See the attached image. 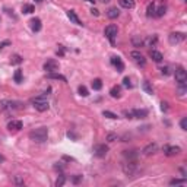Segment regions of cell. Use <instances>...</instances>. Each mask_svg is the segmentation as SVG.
<instances>
[{"label":"cell","mask_w":187,"mask_h":187,"mask_svg":"<svg viewBox=\"0 0 187 187\" xmlns=\"http://www.w3.org/2000/svg\"><path fill=\"white\" fill-rule=\"evenodd\" d=\"M29 139L37 142V143H42L48 139V129L47 127H38L29 132Z\"/></svg>","instance_id":"1"},{"label":"cell","mask_w":187,"mask_h":187,"mask_svg":"<svg viewBox=\"0 0 187 187\" xmlns=\"http://www.w3.org/2000/svg\"><path fill=\"white\" fill-rule=\"evenodd\" d=\"M47 91H50V88H48ZM46 95H47V92H44L42 95H40V97H35V98H32V100H31V104L34 105V108H35L37 111H40V113H44V111H47V110H48V101H47Z\"/></svg>","instance_id":"2"},{"label":"cell","mask_w":187,"mask_h":187,"mask_svg":"<svg viewBox=\"0 0 187 187\" xmlns=\"http://www.w3.org/2000/svg\"><path fill=\"white\" fill-rule=\"evenodd\" d=\"M20 102H18V101H10V100H3L0 101V110L2 111H16V110H19L20 108Z\"/></svg>","instance_id":"3"},{"label":"cell","mask_w":187,"mask_h":187,"mask_svg":"<svg viewBox=\"0 0 187 187\" xmlns=\"http://www.w3.org/2000/svg\"><path fill=\"white\" fill-rule=\"evenodd\" d=\"M123 173L126 174V175H134V174L138 173V164H136V161H130V160H126L123 162Z\"/></svg>","instance_id":"4"},{"label":"cell","mask_w":187,"mask_h":187,"mask_svg":"<svg viewBox=\"0 0 187 187\" xmlns=\"http://www.w3.org/2000/svg\"><path fill=\"white\" fill-rule=\"evenodd\" d=\"M104 34H105V37L108 38V41L111 42V44H116V37H117V34H119V28H117V25H108V27H105V29H104Z\"/></svg>","instance_id":"5"},{"label":"cell","mask_w":187,"mask_h":187,"mask_svg":"<svg viewBox=\"0 0 187 187\" xmlns=\"http://www.w3.org/2000/svg\"><path fill=\"white\" fill-rule=\"evenodd\" d=\"M174 76H175V82L178 83V85H186L187 82V72L184 70V67L178 66L175 69V72H174Z\"/></svg>","instance_id":"6"},{"label":"cell","mask_w":187,"mask_h":187,"mask_svg":"<svg viewBox=\"0 0 187 187\" xmlns=\"http://www.w3.org/2000/svg\"><path fill=\"white\" fill-rule=\"evenodd\" d=\"M184 40H186V34L184 32H171L168 35V41H170V44H173V46L180 44V42H183Z\"/></svg>","instance_id":"7"},{"label":"cell","mask_w":187,"mask_h":187,"mask_svg":"<svg viewBox=\"0 0 187 187\" xmlns=\"http://www.w3.org/2000/svg\"><path fill=\"white\" fill-rule=\"evenodd\" d=\"M92 152L95 156H98V158H104L105 155L108 154V146L105 143H98V145H95L92 149Z\"/></svg>","instance_id":"8"},{"label":"cell","mask_w":187,"mask_h":187,"mask_svg":"<svg viewBox=\"0 0 187 187\" xmlns=\"http://www.w3.org/2000/svg\"><path fill=\"white\" fill-rule=\"evenodd\" d=\"M42 69L46 70V73H54V72H59V63L56 60H47L46 63H44V66H42Z\"/></svg>","instance_id":"9"},{"label":"cell","mask_w":187,"mask_h":187,"mask_svg":"<svg viewBox=\"0 0 187 187\" xmlns=\"http://www.w3.org/2000/svg\"><path fill=\"white\" fill-rule=\"evenodd\" d=\"M130 57H132L134 63H138L139 66H145V64H146L145 57H143V56H142V53H140V51H138V50L132 51V53H130Z\"/></svg>","instance_id":"10"},{"label":"cell","mask_w":187,"mask_h":187,"mask_svg":"<svg viewBox=\"0 0 187 187\" xmlns=\"http://www.w3.org/2000/svg\"><path fill=\"white\" fill-rule=\"evenodd\" d=\"M110 61H111V64L117 69V72H123V70H124V63H123V60H121L119 56H113Z\"/></svg>","instance_id":"11"},{"label":"cell","mask_w":187,"mask_h":187,"mask_svg":"<svg viewBox=\"0 0 187 187\" xmlns=\"http://www.w3.org/2000/svg\"><path fill=\"white\" fill-rule=\"evenodd\" d=\"M22 127H24V124H22L20 120H12L7 123V129H9L10 132H19Z\"/></svg>","instance_id":"12"},{"label":"cell","mask_w":187,"mask_h":187,"mask_svg":"<svg viewBox=\"0 0 187 187\" xmlns=\"http://www.w3.org/2000/svg\"><path fill=\"white\" fill-rule=\"evenodd\" d=\"M164 152H165L167 156H174V155L180 154L181 148H178V146H168V145H165V146H164Z\"/></svg>","instance_id":"13"},{"label":"cell","mask_w":187,"mask_h":187,"mask_svg":"<svg viewBox=\"0 0 187 187\" xmlns=\"http://www.w3.org/2000/svg\"><path fill=\"white\" fill-rule=\"evenodd\" d=\"M29 27L32 29L34 32H40L42 25H41V19L40 18H32V19L29 20Z\"/></svg>","instance_id":"14"},{"label":"cell","mask_w":187,"mask_h":187,"mask_svg":"<svg viewBox=\"0 0 187 187\" xmlns=\"http://www.w3.org/2000/svg\"><path fill=\"white\" fill-rule=\"evenodd\" d=\"M158 151V145L156 143H149V145H146V146L143 148V155H152V154H155Z\"/></svg>","instance_id":"15"},{"label":"cell","mask_w":187,"mask_h":187,"mask_svg":"<svg viewBox=\"0 0 187 187\" xmlns=\"http://www.w3.org/2000/svg\"><path fill=\"white\" fill-rule=\"evenodd\" d=\"M149 57H151V59H152L154 61H156V63L162 61V59H164L162 53H160L158 50H151V51H149Z\"/></svg>","instance_id":"16"},{"label":"cell","mask_w":187,"mask_h":187,"mask_svg":"<svg viewBox=\"0 0 187 187\" xmlns=\"http://www.w3.org/2000/svg\"><path fill=\"white\" fill-rule=\"evenodd\" d=\"M132 114H133V119H145L148 116L146 110H139V108H134L132 110Z\"/></svg>","instance_id":"17"},{"label":"cell","mask_w":187,"mask_h":187,"mask_svg":"<svg viewBox=\"0 0 187 187\" xmlns=\"http://www.w3.org/2000/svg\"><path fill=\"white\" fill-rule=\"evenodd\" d=\"M67 18L70 19V22H73L76 25H82V22H80V19L78 18V15L75 13V10H69V12H67Z\"/></svg>","instance_id":"18"},{"label":"cell","mask_w":187,"mask_h":187,"mask_svg":"<svg viewBox=\"0 0 187 187\" xmlns=\"http://www.w3.org/2000/svg\"><path fill=\"white\" fill-rule=\"evenodd\" d=\"M119 15H120V10H119L117 7H110V9L107 10V16L110 18V19H117Z\"/></svg>","instance_id":"19"},{"label":"cell","mask_w":187,"mask_h":187,"mask_svg":"<svg viewBox=\"0 0 187 187\" xmlns=\"http://www.w3.org/2000/svg\"><path fill=\"white\" fill-rule=\"evenodd\" d=\"M123 155H124V158L126 160H130V161H136L138 160V151H124L123 152Z\"/></svg>","instance_id":"20"},{"label":"cell","mask_w":187,"mask_h":187,"mask_svg":"<svg viewBox=\"0 0 187 187\" xmlns=\"http://www.w3.org/2000/svg\"><path fill=\"white\" fill-rule=\"evenodd\" d=\"M119 5H120L123 9H133L134 0H119Z\"/></svg>","instance_id":"21"},{"label":"cell","mask_w":187,"mask_h":187,"mask_svg":"<svg viewBox=\"0 0 187 187\" xmlns=\"http://www.w3.org/2000/svg\"><path fill=\"white\" fill-rule=\"evenodd\" d=\"M132 44H133V47H136V48H140V47L145 46V42H143V40L140 38V35H134V37H132Z\"/></svg>","instance_id":"22"},{"label":"cell","mask_w":187,"mask_h":187,"mask_svg":"<svg viewBox=\"0 0 187 187\" xmlns=\"http://www.w3.org/2000/svg\"><path fill=\"white\" fill-rule=\"evenodd\" d=\"M110 95L113 97V98H120L121 97V88L119 85H114L111 89H110Z\"/></svg>","instance_id":"23"},{"label":"cell","mask_w":187,"mask_h":187,"mask_svg":"<svg viewBox=\"0 0 187 187\" xmlns=\"http://www.w3.org/2000/svg\"><path fill=\"white\" fill-rule=\"evenodd\" d=\"M155 10H156V6H155L154 2H151V3L148 5V7H146V16H149V18L155 16Z\"/></svg>","instance_id":"24"},{"label":"cell","mask_w":187,"mask_h":187,"mask_svg":"<svg viewBox=\"0 0 187 187\" xmlns=\"http://www.w3.org/2000/svg\"><path fill=\"white\" fill-rule=\"evenodd\" d=\"M47 78L48 79H57V80H61V82H67V79L63 76V75H60V73H47Z\"/></svg>","instance_id":"25"},{"label":"cell","mask_w":187,"mask_h":187,"mask_svg":"<svg viewBox=\"0 0 187 187\" xmlns=\"http://www.w3.org/2000/svg\"><path fill=\"white\" fill-rule=\"evenodd\" d=\"M148 47H155V44L158 42V37L156 35H152V37H148L146 41H143Z\"/></svg>","instance_id":"26"},{"label":"cell","mask_w":187,"mask_h":187,"mask_svg":"<svg viewBox=\"0 0 187 187\" xmlns=\"http://www.w3.org/2000/svg\"><path fill=\"white\" fill-rule=\"evenodd\" d=\"M142 88H143V91H145L146 94H149V95H152V94H154V88L151 86V83H149L148 80H145V82L142 83Z\"/></svg>","instance_id":"27"},{"label":"cell","mask_w":187,"mask_h":187,"mask_svg":"<svg viewBox=\"0 0 187 187\" xmlns=\"http://www.w3.org/2000/svg\"><path fill=\"white\" fill-rule=\"evenodd\" d=\"M102 88V80L101 79H94L92 80V89L94 91H101Z\"/></svg>","instance_id":"28"},{"label":"cell","mask_w":187,"mask_h":187,"mask_svg":"<svg viewBox=\"0 0 187 187\" xmlns=\"http://www.w3.org/2000/svg\"><path fill=\"white\" fill-rule=\"evenodd\" d=\"M13 79L16 83H20V82H22V70H20V69H16V70H15Z\"/></svg>","instance_id":"29"},{"label":"cell","mask_w":187,"mask_h":187,"mask_svg":"<svg viewBox=\"0 0 187 187\" xmlns=\"http://www.w3.org/2000/svg\"><path fill=\"white\" fill-rule=\"evenodd\" d=\"M165 10H167V7L164 6V5H162V6H160L156 10H155V16H158V18L164 16V15H165Z\"/></svg>","instance_id":"30"},{"label":"cell","mask_w":187,"mask_h":187,"mask_svg":"<svg viewBox=\"0 0 187 187\" xmlns=\"http://www.w3.org/2000/svg\"><path fill=\"white\" fill-rule=\"evenodd\" d=\"M64 183H66V177H64L63 174H60V175H59V178L56 180V187H61Z\"/></svg>","instance_id":"31"},{"label":"cell","mask_w":187,"mask_h":187,"mask_svg":"<svg viewBox=\"0 0 187 187\" xmlns=\"http://www.w3.org/2000/svg\"><path fill=\"white\" fill-rule=\"evenodd\" d=\"M34 10H35V9H34L32 5H24V6H22V12H24V13H32Z\"/></svg>","instance_id":"32"},{"label":"cell","mask_w":187,"mask_h":187,"mask_svg":"<svg viewBox=\"0 0 187 187\" xmlns=\"http://www.w3.org/2000/svg\"><path fill=\"white\" fill-rule=\"evenodd\" d=\"M171 186H178V184H186V178H174L170 181Z\"/></svg>","instance_id":"33"},{"label":"cell","mask_w":187,"mask_h":187,"mask_svg":"<svg viewBox=\"0 0 187 187\" xmlns=\"http://www.w3.org/2000/svg\"><path fill=\"white\" fill-rule=\"evenodd\" d=\"M78 92H79V95H82V97H88V95H89L86 86H83V85H80V86L78 88Z\"/></svg>","instance_id":"34"},{"label":"cell","mask_w":187,"mask_h":187,"mask_svg":"<svg viewBox=\"0 0 187 187\" xmlns=\"http://www.w3.org/2000/svg\"><path fill=\"white\" fill-rule=\"evenodd\" d=\"M10 63H12V64H20V63H22V57H20V56H18V54H15V56H12V60H10Z\"/></svg>","instance_id":"35"},{"label":"cell","mask_w":187,"mask_h":187,"mask_svg":"<svg viewBox=\"0 0 187 187\" xmlns=\"http://www.w3.org/2000/svg\"><path fill=\"white\" fill-rule=\"evenodd\" d=\"M102 116H104V117H108V119H111V120H116V119H117V114L111 113V111H104Z\"/></svg>","instance_id":"36"},{"label":"cell","mask_w":187,"mask_h":187,"mask_svg":"<svg viewBox=\"0 0 187 187\" xmlns=\"http://www.w3.org/2000/svg\"><path fill=\"white\" fill-rule=\"evenodd\" d=\"M160 70H161V73H162V75H165V76H168V75L171 73V69H170V66H164V67H161Z\"/></svg>","instance_id":"37"},{"label":"cell","mask_w":187,"mask_h":187,"mask_svg":"<svg viewBox=\"0 0 187 187\" xmlns=\"http://www.w3.org/2000/svg\"><path fill=\"white\" fill-rule=\"evenodd\" d=\"M180 127L183 130H187V117H183L180 121Z\"/></svg>","instance_id":"38"},{"label":"cell","mask_w":187,"mask_h":187,"mask_svg":"<svg viewBox=\"0 0 187 187\" xmlns=\"http://www.w3.org/2000/svg\"><path fill=\"white\" fill-rule=\"evenodd\" d=\"M107 140H108V142H114V140H117V134L108 133L107 134Z\"/></svg>","instance_id":"39"},{"label":"cell","mask_w":187,"mask_h":187,"mask_svg":"<svg viewBox=\"0 0 187 187\" xmlns=\"http://www.w3.org/2000/svg\"><path fill=\"white\" fill-rule=\"evenodd\" d=\"M123 85H124V86H126V88H132V83H130V79H129V78H124V79H123Z\"/></svg>","instance_id":"40"},{"label":"cell","mask_w":187,"mask_h":187,"mask_svg":"<svg viewBox=\"0 0 187 187\" xmlns=\"http://www.w3.org/2000/svg\"><path fill=\"white\" fill-rule=\"evenodd\" d=\"M57 56H64V47L59 46V50H57Z\"/></svg>","instance_id":"41"},{"label":"cell","mask_w":187,"mask_h":187,"mask_svg":"<svg viewBox=\"0 0 187 187\" xmlns=\"http://www.w3.org/2000/svg\"><path fill=\"white\" fill-rule=\"evenodd\" d=\"M161 110H162V111H168V104L167 102H164V101L161 102Z\"/></svg>","instance_id":"42"},{"label":"cell","mask_w":187,"mask_h":187,"mask_svg":"<svg viewBox=\"0 0 187 187\" xmlns=\"http://www.w3.org/2000/svg\"><path fill=\"white\" fill-rule=\"evenodd\" d=\"M123 114L126 116L127 119H133V114H132V111H127V110H124V111H123Z\"/></svg>","instance_id":"43"},{"label":"cell","mask_w":187,"mask_h":187,"mask_svg":"<svg viewBox=\"0 0 187 187\" xmlns=\"http://www.w3.org/2000/svg\"><path fill=\"white\" fill-rule=\"evenodd\" d=\"M10 44V41H3V42H0V50H3L6 46H9Z\"/></svg>","instance_id":"44"},{"label":"cell","mask_w":187,"mask_h":187,"mask_svg":"<svg viewBox=\"0 0 187 187\" xmlns=\"http://www.w3.org/2000/svg\"><path fill=\"white\" fill-rule=\"evenodd\" d=\"M91 13H92L94 16H98V15H100V10L95 9V7H92V9H91Z\"/></svg>","instance_id":"45"},{"label":"cell","mask_w":187,"mask_h":187,"mask_svg":"<svg viewBox=\"0 0 187 187\" xmlns=\"http://www.w3.org/2000/svg\"><path fill=\"white\" fill-rule=\"evenodd\" d=\"M80 180H82V175H76V177H73V183H75V184H78Z\"/></svg>","instance_id":"46"},{"label":"cell","mask_w":187,"mask_h":187,"mask_svg":"<svg viewBox=\"0 0 187 187\" xmlns=\"http://www.w3.org/2000/svg\"><path fill=\"white\" fill-rule=\"evenodd\" d=\"M15 183H16V184H24V180H22V178H20V177H16V178H15Z\"/></svg>","instance_id":"47"},{"label":"cell","mask_w":187,"mask_h":187,"mask_svg":"<svg viewBox=\"0 0 187 187\" xmlns=\"http://www.w3.org/2000/svg\"><path fill=\"white\" fill-rule=\"evenodd\" d=\"M63 160L64 161H75L73 158H70V156H63Z\"/></svg>","instance_id":"48"},{"label":"cell","mask_w":187,"mask_h":187,"mask_svg":"<svg viewBox=\"0 0 187 187\" xmlns=\"http://www.w3.org/2000/svg\"><path fill=\"white\" fill-rule=\"evenodd\" d=\"M3 161H5V158H3L2 155H0V162H3Z\"/></svg>","instance_id":"49"},{"label":"cell","mask_w":187,"mask_h":187,"mask_svg":"<svg viewBox=\"0 0 187 187\" xmlns=\"http://www.w3.org/2000/svg\"><path fill=\"white\" fill-rule=\"evenodd\" d=\"M100 2H102V3H108L110 0H100Z\"/></svg>","instance_id":"50"},{"label":"cell","mask_w":187,"mask_h":187,"mask_svg":"<svg viewBox=\"0 0 187 187\" xmlns=\"http://www.w3.org/2000/svg\"><path fill=\"white\" fill-rule=\"evenodd\" d=\"M86 2H91V3H95L97 0H86Z\"/></svg>","instance_id":"51"},{"label":"cell","mask_w":187,"mask_h":187,"mask_svg":"<svg viewBox=\"0 0 187 187\" xmlns=\"http://www.w3.org/2000/svg\"><path fill=\"white\" fill-rule=\"evenodd\" d=\"M35 2H37V3H41V2H42V0H35Z\"/></svg>","instance_id":"52"}]
</instances>
